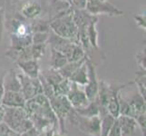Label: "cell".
Listing matches in <instances>:
<instances>
[{
    "mask_svg": "<svg viewBox=\"0 0 146 136\" xmlns=\"http://www.w3.org/2000/svg\"><path fill=\"white\" fill-rule=\"evenodd\" d=\"M75 113H78L81 116L84 117H93V116H99L100 115V104L97 99H95L93 102H90L86 106L83 108L74 109Z\"/></svg>",
    "mask_w": 146,
    "mask_h": 136,
    "instance_id": "obj_17",
    "label": "cell"
},
{
    "mask_svg": "<svg viewBox=\"0 0 146 136\" xmlns=\"http://www.w3.org/2000/svg\"><path fill=\"white\" fill-rule=\"evenodd\" d=\"M98 17H95L87 27V38L90 44V47L99 51V44H98V32L96 29V26L98 23Z\"/></svg>",
    "mask_w": 146,
    "mask_h": 136,
    "instance_id": "obj_16",
    "label": "cell"
},
{
    "mask_svg": "<svg viewBox=\"0 0 146 136\" xmlns=\"http://www.w3.org/2000/svg\"><path fill=\"white\" fill-rule=\"evenodd\" d=\"M87 0H72L71 7L73 9H85Z\"/></svg>",
    "mask_w": 146,
    "mask_h": 136,
    "instance_id": "obj_34",
    "label": "cell"
},
{
    "mask_svg": "<svg viewBox=\"0 0 146 136\" xmlns=\"http://www.w3.org/2000/svg\"><path fill=\"white\" fill-rule=\"evenodd\" d=\"M47 44H31V54H32V58L34 60H38L42 58L46 52Z\"/></svg>",
    "mask_w": 146,
    "mask_h": 136,
    "instance_id": "obj_25",
    "label": "cell"
},
{
    "mask_svg": "<svg viewBox=\"0 0 146 136\" xmlns=\"http://www.w3.org/2000/svg\"><path fill=\"white\" fill-rule=\"evenodd\" d=\"M136 62L140 65L142 70L145 71L146 68V62H145V48L141 50V51L136 54Z\"/></svg>",
    "mask_w": 146,
    "mask_h": 136,
    "instance_id": "obj_31",
    "label": "cell"
},
{
    "mask_svg": "<svg viewBox=\"0 0 146 136\" xmlns=\"http://www.w3.org/2000/svg\"><path fill=\"white\" fill-rule=\"evenodd\" d=\"M85 10L97 17L99 15H109L111 17H120L123 15V11L111 4L109 0H88Z\"/></svg>",
    "mask_w": 146,
    "mask_h": 136,
    "instance_id": "obj_4",
    "label": "cell"
},
{
    "mask_svg": "<svg viewBox=\"0 0 146 136\" xmlns=\"http://www.w3.org/2000/svg\"><path fill=\"white\" fill-rule=\"evenodd\" d=\"M73 83L67 78H64L58 84H56L54 88L55 95H65L66 96L67 94L70 92L72 88Z\"/></svg>",
    "mask_w": 146,
    "mask_h": 136,
    "instance_id": "obj_23",
    "label": "cell"
},
{
    "mask_svg": "<svg viewBox=\"0 0 146 136\" xmlns=\"http://www.w3.org/2000/svg\"><path fill=\"white\" fill-rule=\"evenodd\" d=\"M130 114L129 116L134 118L139 114L145 113L146 105H145V99L140 94L139 92L135 93L134 95L130 100Z\"/></svg>",
    "mask_w": 146,
    "mask_h": 136,
    "instance_id": "obj_12",
    "label": "cell"
},
{
    "mask_svg": "<svg viewBox=\"0 0 146 136\" xmlns=\"http://www.w3.org/2000/svg\"><path fill=\"white\" fill-rule=\"evenodd\" d=\"M5 7H2L0 9V43L3 40V36H4V31H5Z\"/></svg>",
    "mask_w": 146,
    "mask_h": 136,
    "instance_id": "obj_33",
    "label": "cell"
},
{
    "mask_svg": "<svg viewBox=\"0 0 146 136\" xmlns=\"http://www.w3.org/2000/svg\"><path fill=\"white\" fill-rule=\"evenodd\" d=\"M16 63L17 66L23 71L25 75L30 78H38L40 70L37 60H23V61H17Z\"/></svg>",
    "mask_w": 146,
    "mask_h": 136,
    "instance_id": "obj_11",
    "label": "cell"
},
{
    "mask_svg": "<svg viewBox=\"0 0 146 136\" xmlns=\"http://www.w3.org/2000/svg\"><path fill=\"white\" fill-rule=\"evenodd\" d=\"M26 99L21 92H12L5 91L1 100V104L7 107H22L25 108Z\"/></svg>",
    "mask_w": 146,
    "mask_h": 136,
    "instance_id": "obj_9",
    "label": "cell"
},
{
    "mask_svg": "<svg viewBox=\"0 0 146 136\" xmlns=\"http://www.w3.org/2000/svg\"><path fill=\"white\" fill-rule=\"evenodd\" d=\"M50 30L59 36L80 44L78 29L73 19V8L59 13L54 19L50 20Z\"/></svg>",
    "mask_w": 146,
    "mask_h": 136,
    "instance_id": "obj_1",
    "label": "cell"
},
{
    "mask_svg": "<svg viewBox=\"0 0 146 136\" xmlns=\"http://www.w3.org/2000/svg\"><path fill=\"white\" fill-rule=\"evenodd\" d=\"M17 76L21 84V93L26 101L43 94V87L39 78H30L24 74H17Z\"/></svg>",
    "mask_w": 146,
    "mask_h": 136,
    "instance_id": "obj_5",
    "label": "cell"
},
{
    "mask_svg": "<svg viewBox=\"0 0 146 136\" xmlns=\"http://www.w3.org/2000/svg\"><path fill=\"white\" fill-rule=\"evenodd\" d=\"M2 7H4V6H3V4H2V2L0 1V9H1Z\"/></svg>",
    "mask_w": 146,
    "mask_h": 136,
    "instance_id": "obj_41",
    "label": "cell"
},
{
    "mask_svg": "<svg viewBox=\"0 0 146 136\" xmlns=\"http://www.w3.org/2000/svg\"><path fill=\"white\" fill-rule=\"evenodd\" d=\"M72 122L76 124L82 132L91 136H99L101 129V117H84L75 113L74 109L68 116Z\"/></svg>",
    "mask_w": 146,
    "mask_h": 136,
    "instance_id": "obj_3",
    "label": "cell"
},
{
    "mask_svg": "<svg viewBox=\"0 0 146 136\" xmlns=\"http://www.w3.org/2000/svg\"><path fill=\"white\" fill-rule=\"evenodd\" d=\"M133 19L135 23H136L137 27H141L142 29L145 30L146 28V17H145V15H135L133 17Z\"/></svg>",
    "mask_w": 146,
    "mask_h": 136,
    "instance_id": "obj_32",
    "label": "cell"
},
{
    "mask_svg": "<svg viewBox=\"0 0 146 136\" xmlns=\"http://www.w3.org/2000/svg\"><path fill=\"white\" fill-rule=\"evenodd\" d=\"M6 71H0V104H1V100L5 94V88H4V76Z\"/></svg>",
    "mask_w": 146,
    "mask_h": 136,
    "instance_id": "obj_36",
    "label": "cell"
},
{
    "mask_svg": "<svg viewBox=\"0 0 146 136\" xmlns=\"http://www.w3.org/2000/svg\"><path fill=\"white\" fill-rule=\"evenodd\" d=\"M85 64L87 65L88 70V83L84 85V94L86 95L89 102H93L97 97L98 89H99V82L97 80V75L95 73V66L94 62L86 55Z\"/></svg>",
    "mask_w": 146,
    "mask_h": 136,
    "instance_id": "obj_7",
    "label": "cell"
},
{
    "mask_svg": "<svg viewBox=\"0 0 146 136\" xmlns=\"http://www.w3.org/2000/svg\"><path fill=\"white\" fill-rule=\"evenodd\" d=\"M136 76L134 83H136L138 86V92L145 99V71L142 70V72H136Z\"/></svg>",
    "mask_w": 146,
    "mask_h": 136,
    "instance_id": "obj_26",
    "label": "cell"
},
{
    "mask_svg": "<svg viewBox=\"0 0 146 136\" xmlns=\"http://www.w3.org/2000/svg\"><path fill=\"white\" fill-rule=\"evenodd\" d=\"M27 117L28 114L25 108L5 106V114H4L3 122L8 127H10L17 133H18L20 124H21L24 119H26Z\"/></svg>",
    "mask_w": 146,
    "mask_h": 136,
    "instance_id": "obj_6",
    "label": "cell"
},
{
    "mask_svg": "<svg viewBox=\"0 0 146 136\" xmlns=\"http://www.w3.org/2000/svg\"><path fill=\"white\" fill-rule=\"evenodd\" d=\"M12 29L11 34H16L17 36H27L32 34V30L30 27V25L20 20H13L12 21Z\"/></svg>",
    "mask_w": 146,
    "mask_h": 136,
    "instance_id": "obj_19",
    "label": "cell"
},
{
    "mask_svg": "<svg viewBox=\"0 0 146 136\" xmlns=\"http://www.w3.org/2000/svg\"><path fill=\"white\" fill-rule=\"evenodd\" d=\"M0 136H20V134L16 133L4 122H2L0 123Z\"/></svg>",
    "mask_w": 146,
    "mask_h": 136,
    "instance_id": "obj_29",
    "label": "cell"
},
{
    "mask_svg": "<svg viewBox=\"0 0 146 136\" xmlns=\"http://www.w3.org/2000/svg\"><path fill=\"white\" fill-rule=\"evenodd\" d=\"M53 136H62V135H60L59 133H54V134H53Z\"/></svg>",
    "mask_w": 146,
    "mask_h": 136,
    "instance_id": "obj_40",
    "label": "cell"
},
{
    "mask_svg": "<svg viewBox=\"0 0 146 136\" xmlns=\"http://www.w3.org/2000/svg\"><path fill=\"white\" fill-rule=\"evenodd\" d=\"M118 103H119V114L120 115H127L129 116L130 114V105L128 101L124 100L120 95V93L118 94Z\"/></svg>",
    "mask_w": 146,
    "mask_h": 136,
    "instance_id": "obj_28",
    "label": "cell"
},
{
    "mask_svg": "<svg viewBox=\"0 0 146 136\" xmlns=\"http://www.w3.org/2000/svg\"><path fill=\"white\" fill-rule=\"evenodd\" d=\"M85 59H86V55H85V57L82 60H80V61H77V62H68L67 64H65L63 67H61L60 69H58L59 73L61 74V75L64 77V78H69L70 75H71L75 70H76L79 66H81V65L85 62Z\"/></svg>",
    "mask_w": 146,
    "mask_h": 136,
    "instance_id": "obj_21",
    "label": "cell"
},
{
    "mask_svg": "<svg viewBox=\"0 0 146 136\" xmlns=\"http://www.w3.org/2000/svg\"><path fill=\"white\" fill-rule=\"evenodd\" d=\"M50 54H51V58H50L51 68L58 70L68 63L66 56L60 51H57L54 48H50Z\"/></svg>",
    "mask_w": 146,
    "mask_h": 136,
    "instance_id": "obj_18",
    "label": "cell"
},
{
    "mask_svg": "<svg viewBox=\"0 0 146 136\" xmlns=\"http://www.w3.org/2000/svg\"><path fill=\"white\" fill-rule=\"evenodd\" d=\"M38 135H39V132L35 126L32 127L31 129L27 130V132L20 134V136H38Z\"/></svg>",
    "mask_w": 146,
    "mask_h": 136,
    "instance_id": "obj_37",
    "label": "cell"
},
{
    "mask_svg": "<svg viewBox=\"0 0 146 136\" xmlns=\"http://www.w3.org/2000/svg\"><path fill=\"white\" fill-rule=\"evenodd\" d=\"M4 114H5V106L2 104H0V123L3 122Z\"/></svg>",
    "mask_w": 146,
    "mask_h": 136,
    "instance_id": "obj_39",
    "label": "cell"
},
{
    "mask_svg": "<svg viewBox=\"0 0 146 136\" xmlns=\"http://www.w3.org/2000/svg\"><path fill=\"white\" fill-rule=\"evenodd\" d=\"M70 81L78 85H85L88 83V70L85 62L79 66L68 78Z\"/></svg>",
    "mask_w": 146,
    "mask_h": 136,
    "instance_id": "obj_15",
    "label": "cell"
},
{
    "mask_svg": "<svg viewBox=\"0 0 146 136\" xmlns=\"http://www.w3.org/2000/svg\"><path fill=\"white\" fill-rule=\"evenodd\" d=\"M32 33L36 32H49L50 31V21L40 19H34L32 24L30 25Z\"/></svg>",
    "mask_w": 146,
    "mask_h": 136,
    "instance_id": "obj_24",
    "label": "cell"
},
{
    "mask_svg": "<svg viewBox=\"0 0 146 136\" xmlns=\"http://www.w3.org/2000/svg\"><path fill=\"white\" fill-rule=\"evenodd\" d=\"M49 36V32H36L32 34V44H46Z\"/></svg>",
    "mask_w": 146,
    "mask_h": 136,
    "instance_id": "obj_27",
    "label": "cell"
},
{
    "mask_svg": "<svg viewBox=\"0 0 146 136\" xmlns=\"http://www.w3.org/2000/svg\"><path fill=\"white\" fill-rule=\"evenodd\" d=\"M54 128L53 129H46V130H44L42 132H39V135L38 136H53L54 131Z\"/></svg>",
    "mask_w": 146,
    "mask_h": 136,
    "instance_id": "obj_38",
    "label": "cell"
},
{
    "mask_svg": "<svg viewBox=\"0 0 146 136\" xmlns=\"http://www.w3.org/2000/svg\"><path fill=\"white\" fill-rule=\"evenodd\" d=\"M40 74L46 79V81L47 83H49L51 85H53L54 87L56 84H58L64 79V77L61 75V74L59 73L58 70H55L53 68L46 70V71L40 73Z\"/></svg>",
    "mask_w": 146,
    "mask_h": 136,
    "instance_id": "obj_20",
    "label": "cell"
},
{
    "mask_svg": "<svg viewBox=\"0 0 146 136\" xmlns=\"http://www.w3.org/2000/svg\"><path fill=\"white\" fill-rule=\"evenodd\" d=\"M20 12H21L22 16L27 19L34 20L36 19L41 14L42 7L40 4L36 1H28L23 5Z\"/></svg>",
    "mask_w": 146,
    "mask_h": 136,
    "instance_id": "obj_14",
    "label": "cell"
},
{
    "mask_svg": "<svg viewBox=\"0 0 146 136\" xmlns=\"http://www.w3.org/2000/svg\"><path fill=\"white\" fill-rule=\"evenodd\" d=\"M114 121L115 118H113L110 113H106L101 117V129L99 136H108Z\"/></svg>",
    "mask_w": 146,
    "mask_h": 136,
    "instance_id": "obj_22",
    "label": "cell"
},
{
    "mask_svg": "<svg viewBox=\"0 0 146 136\" xmlns=\"http://www.w3.org/2000/svg\"><path fill=\"white\" fill-rule=\"evenodd\" d=\"M108 136H121V133H120V125H119V122L117 119H115L113 125L112 129H111L109 135Z\"/></svg>",
    "mask_w": 146,
    "mask_h": 136,
    "instance_id": "obj_35",
    "label": "cell"
},
{
    "mask_svg": "<svg viewBox=\"0 0 146 136\" xmlns=\"http://www.w3.org/2000/svg\"><path fill=\"white\" fill-rule=\"evenodd\" d=\"M4 88L5 91H12V92H21V84H20L17 74L13 69L6 72L4 76Z\"/></svg>",
    "mask_w": 146,
    "mask_h": 136,
    "instance_id": "obj_13",
    "label": "cell"
},
{
    "mask_svg": "<svg viewBox=\"0 0 146 136\" xmlns=\"http://www.w3.org/2000/svg\"><path fill=\"white\" fill-rule=\"evenodd\" d=\"M134 120L136 121L138 126L140 127L141 131H142L143 135L145 136V132H146V116H145V113L139 114V115H137V116H135Z\"/></svg>",
    "mask_w": 146,
    "mask_h": 136,
    "instance_id": "obj_30",
    "label": "cell"
},
{
    "mask_svg": "<svg viewBox=\"0 0 146 136\" xmlns=\"http://www.w3.org/2000/svg\"><path fill=\"white\" fill-rule=\"evenodd\" d=\"M50 106H51L54 113L55 114L57 122L60 123V129H61L62 134L64 132V120L69 114L72 113L74 108L71 103H69L67 97L65 95H54L52 98L49 99Z\"/></svg>",
    "mask_w": 146,
    "mask_h": 136,
    "instance_id": "obj_2",
    "label": "cell"
},
{
    "mask_svg": "<svg viewBox=\"0 0 146 136\" xmlns=\"http://www.w3.org/2000/svg\"><path fill=\"white\" fill-rule=\"evenodd\" d=\"M66 97L74 109L83 108L84 106H86L90 103L84 91L80 90L78 88V84L74 83H73L72 88L70 90V92L67 94Z\"/></svg>",
    "mask_w": 146,
    "mask_h": 136,
    "instance_id": "obj_8",
    "label": "cell"
},
{
    "mask_svg": "<svg viewBox=\"0 0 146 136\" xmlns=\"http://www.w3.org/2000/svg\"><path fill=\"white\" fill-rule=\"evenodd\" d=\"M117 120L120 125L121 136H136L138 124L134 118L127 115H120Z\"/></svg>",
    "mask_w": 146,
    "mask_h": 136,
    "instance_id": "obj_10",
    "label": "cell"
}]
</instances>
